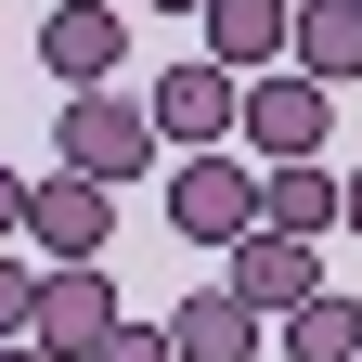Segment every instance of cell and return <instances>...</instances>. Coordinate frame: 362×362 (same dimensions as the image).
Segmentation results:
<instances>
[{"instance_id":"obj_16","label":"cell","mask_w":362,"mask_h":362,"mask_svg":"<svg viewBox=\"0 0 362 362\" xmlns=\"http://www.w3.org/2000/svg\"><path fill=\"white\" fill-rule=\"evenodd\" d=\"M0 246H26V168H0Z\"/></svg>"},{"instance_id":"obj_19","label":"cell","mask_w":362,"mask_h":362,"mask_svg":"<svg viewBox=\"0 0 362 362\" xmlns=\"http://www.w3.org/2000/svg\"><path fill=\"white\" fill-rule=\"evenodd\" d=\"M143 13H207V0H143Z\"/></svg>"},{"instance_id":"obj_14","label":"cell","mask_w":362,"mask_h":362,"mask_svg":"<svg viewBox=\"0 0 362 362\" xmlns=\"http://www.w3.org/2000/svg\"><path fill=\"white\" fill-rule=\"evenodd\" d=\"M39 272H52V259L0 246V337H26V324H39Z\"/></svg>"},{"instance_id":"obj_3","label":"cell","mask_w":362,"mask_h":362,"mask_svg":"<svg viewBox=\"0 0 362 362\" xmlns=\"http://www.w3.org/2000/svg\"><path fill=\"white\" fill-rule=\"evenodd\" d=\"M246 220H259V168L246 156H168V233H194V246H233L246 233Z\"/></svg>"},{"instance_id":"obj_7","label":"cell","mask_w":362,"mask_h":362,"mask_svg":"<svg viewBox=\"0 0 362 362\" xmlns=\"http://www.w3.org/2000/svg\"><path fill=\"white\" fill-rule=\"evenodd\" d=\"M220 285H233V298L259 310V324H272V310H298L310 285H324V259H310L298 233H259V220H246V233L220 246Z\"/></svg>"},{"instance_id":"obj_2","label":"cell","mask_w":362,"mask_h":362,"mask_svg":"<svg viewBox=\"0 0 362 362\" xmlns=\"http://www.w3.org/2000/svg\"><path fill=\"white\" fill-rule=\"evenodd\" d=\"M324 129H337V90L298 78V65H272V78L233 90V143H246V168H272V156H324Z\"/></svg>"},{"instance_id":"obj_11","label":"cell","mask_w":362,"mask_h":362,"mask_svg":"<svg viewBox=\"0 0 362 362\" xmlns=\"http://www.w3.org/2000/svg\"><path fill=\"white\" fill-rule=\"evenodd\" d=\"M285 13H298V0H207V65L220 78H272V65H285Z\"/></svg>"},{"instance_id":"obj_17","label":"cell","mask_w":362,"mask_h":362,"mask_svg":"<svg viewBox=\"0 0 362 362\" xmlns=\"http://www.w3.org/2000/svg\"><path fill=\"white\" fill-rule=\"evenodd\" d=\"M337 220H349V233H362V168H337Z\"/></svg>"},{"instance_id":"obj_15","label":"cell","mask_w":362,"mask_h":362,"mask_svg":"<svg viewBox=\"0 0 362 362\" xmlns=\"http://www.w3.org/2000/svg\"><path fill=\"white\" fill-rule=\"evenodd\" d=\"M90 362H168V324H129V310H117V324H104V349H90Z\"/></svg>"},{"instance_id":"obj_13","label":"cell","mask_w":362,"mask_h":362,"mask_svg":"<svg viewBox=\"0 0 362 362\" xmlns=\"http://www.w3.org/2000/svg\"><path fill=\"white\" fill-rule=\"evenodd\" d=\"M349 349H362V298L349 285H310L285 310V362H349Z\"/></svg>"},{"instance_id":"obj_18","label":"cell","mask_w":362,"mask_h":362,"mask_svg":"<svg viewBox=\"0 0 362 362\" xmlns=\"http://www.w3.org/2000/svg\"><path fill=\"white\" fill-rule=\"evenodd\" d=\"M0 362H52V349H39V337H0Z\"/></svg>"},{"instance_id":"obj_5","label":"cell","mask_w":362,"mask_h":362,"mask_svg":"<svg viewBox=\"0 0 362 362\" xmlns=\"http://www.w3.org/2000/svg\"><path fill=\"white\" fill-rule=\"evenodd\" d=\"M104 246H117V194L104 181H78V168L26 181V259H104Z\"/></svg>"},{"instance_id":"obj_10","label":"cell","mask_w":362,"mask_h":362,"mask_svg":"<svg viewBox=\"0 0 362 362\" xmlns=\"http://www.w3.org/2000/svg\"><path fill=\"white\" fill-rule=\"evenodd\" d=\"M259 233L324 246V233H337V168H324V156H272V168H259Z\"/></svg>"},{"instance_id":"obj_1","label":"cell","mask_w":362,"mask_h":362,"mask_svg":"<svg viewBox=\"0 0 362 362\" xmlns=\"http://www.w3.org/2000/svg\"><path fill=\"white\" fill-rule=\"evenodd\" d=\"M52 156L78 168V181H104V194H117V181H143L156 168V117H143V90H65V104H52Z\"/></svg>"},{"instance_id":"obj_4","label":"cell","mask_w":362,"mask_h":362,"mask_svg":"<svg viewBox=\"0 0 362 362\" xmlns=\"http://www.w3.org/2000/svg\"><path fill=\"white\" fill-rule=\"evenodd\" d=\"M233 90H246V78H220L207 52H194V65H168V78L143 90V117H156V156H207V143H233Z\"/></svg>"},{"instance_id":"obj_8","label":"cell","mask_w":362,"mask_h":362,"mask_svg":"<svg viewBox=\"0 0 362 362\" xmlns=\"http://www.w3.org/2000/svg\"><path fill=\"white\" fill-rule=\"evenodd\" d=\"M117 52H129V13H117V0H52L39 65H52L65 90H104V78H117Z\"/></svg>"},{"instance_id":"obj_9","label":"cell","mask_w":362,"mask_h":362,"mask_svg":"<svg viewBox=\"0 0 362 362\" xmlns=\"http://www.w3.org/2000/svg\"><path fill=\"white\" fill-rule=\"evenodd\" d=\"M168 362H259V310L233 285H181L168 298Z\"/></svg>"},{"instance_id":"obj_12","label":"cell","mask_w":362,"mask_h":362,"mask_svg":"<svg viewBox=\"0 0 362 362\" xmlns=\"http://www.w3.org/2000/svg\"><path fill=\"white\" fill-rule=\"evenodd\" d=\"M285 65L324 78V90H349L362 78V0H298L285 13Z\"/></svg>"},{"instance_id":"obj_20","label":"cell","mask_w":362,"mask_h":362,"mask_svg":"<svg viewBox=\"0 0 362 362\" xmlns=\"http://www.w3.org/2000/svg\"><path fill=\"white\" fill-rule=\"evenodd\" d=\"M349 362H362V349H349Z\"/></svg>"},{"instance_id":"obj_6","label":"cell","mask_w":362,"mask_h":362,"mask_svg":"<svg viewBox=\"0 0 362 362\" xmlns=\"http://www.w3.org/2000/svg\"><path fill=\"white\" fill-rule=\"evenodd\" d=\"M104 324H117V285H104V259H52V272H39V349H52V362H90V349H104Z\"/></svg>"}]
</instances>
